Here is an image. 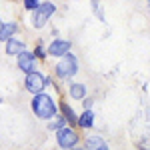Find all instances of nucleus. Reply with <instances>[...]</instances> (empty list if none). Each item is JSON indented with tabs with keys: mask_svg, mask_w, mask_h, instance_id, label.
<instances>
[{
	"mask_svg": "<svg viewBox=\"0 0 150 150\" xmlns=\"http://www.w3.org/2000/svg\"><path fill=\"white\" fill-rule=\"evenodd\" d=\"M30 108H32L34 116L40 118V120H52V118H56V116L60 114V108H58L56 102L52 100V96L46 94V92L32 96Z\"/></svg>",
	"mask_w": 150,
	"mask_h": 150,
	"instance_id": "nucleus-1",
	"label": "nucleus"
},
{
	"mask_svg": "<svg viewBox=\"0 0 150 150\" xmlns=\"http://www.w3.org/2000/svg\"><path fill=\"white\" fill-rule=\"evenodd\" d=\"M80 68V64H78V56L76 54H66L64 58H60L56 62V66H54V74H56V78L60 80H70L72 76H76V72Z\"/></svg>",
	"mask_w": 150,
	"mask_h": 150,
	"instance_id": "nucleus-2",
	"label": "nucleus"
},
{
	"mask_svg": "<svg viewBox=\"0 0 150 150\" xmlns=\"http://www.w3.org/2000/svg\"><path fill=\"white\" fill-rule=\"evenodd\" d=\"M48 84H50V78H48L46 74L38 72V70H36V72H32V74H26V78H24V88L32 94V96L42 94Z\"/></svg>",
	"mask_w": 150,
	"mask_h": 150,
	"instance_id": "nucleus-3",
	"label": "nucleus"
},
{
	"mask_svg": "<svg viewBox=\"0 0 150 150\" xmlns=\"http://www.w3.org/2000/svg\"><path fill=\"white\" fill-rule=\"evenodd\" d=\"M54 12H56V4H54V2H50V0H44V2L40 4V8L32 12V18H30V20H32V26L38 28V30H40V28H44L46 22L52 18V14H54Z\"/></svg>",
	"mask_w": 150,
	"mask_h": 150,
	"instance_id": "nucleus-4",
	"label": "nucleus"
},
{
	"mask_svg": "<svg viewBox=\"0 0 150 150\" xmlns=\"http://www.w3.org/2000/svg\"><path fill=\"white\" fill-rule=\"evenodd\" d=\"M78 142H80V136H78V132H76L72 126H66V128H62V130H58V132H56V144L62 150L76 148Z\"/></svg>",
	"mask_w": 150,
	"mask_h": 150,
	"instance_id": "nucleus-5",
	"label": "nucleus"
},
{
	"mask_svg": "<svg viewBox=\"0 0 150 150\" xmlns=\"http://www.w3.org/2000/svg\"><path fill=\"white\" fill-rule=\"evenodd\" d=\"M36 64H38V58H36L34 52H30V50L22 52L20 56L16 58V66H18V70H20V72H24V76H26V74L36 72Z\"/></svg>",
	"mask_w": 150,
	"mask_h": 150,
	"instance_id": "nucleus-6",
	"label": "nucleus"
},
{
	"mask_svg": "<svg viewBox=\"0 0 150 150\" xmlns=\"http://www.w3.org/2000/svg\"><path fill=\"white\" fill-rule=\"evenodd\" d=\"M70 50H72V44L64 38H54L48 44V54L54 58H64L66 54H70Z\"/></svg>",
	"mask_w": 150,
	"mask_h": 150,
	"instance_id": "nucleus-7",
	"label": "nucleus"
},
{
	"mask_svg": "<svg viewBox=\"0 0 150 150\" xmlns=\"http://www.w3.org/2000/svg\"><path fill=\"white\" fill-rule=\"evenodd\" d=\"M4 52L8 56L18 58L22 52H26V44H24V40H20V38H10L8 42H4Z\"/></svg>",
	"mask_w": 150,
	"mask_h": 150,
	"instance_id": "nucleus-8",
	"label": "nucleus"
},
{
	"mask_svg": "<svg viewBox=\"0 0 150 150\" xmlns=\"http://www.w3.org/2000/svg\"><path fill=\"white\" fill-rule=\"evenodd\" d=\"M18 24L16 22H2L0 24V40L2 42H8L10 38H16V32H18Z\"/></svg>",
	"mask_w": 150,
	"mask_h": 150,
	"instance_id": "nucleus-9",
	"label": "nucleus"
},
{
	"mask_svg": "<svg viewBox=\"0 0 150 150\" xmlns=\"http://www.w3.org/2000/svg\"><path fill=\"white\" fill-rule=\"evenodd\" d=\"M58 108H60V114L68 120V124L78 126V118H80V114H76V110H74L68 102H60V104H58Z\"/></svg>",
	"mask_w": 150,
	"mask_h": 150,
	"instance_id": "nucleus-10",
	"label": "nucleus"
},
{
	"mask_svg": "<svg viewBox=\"0 0 150 150\" xmlns=\"http://www.w3.org/2000/svg\"><path fill=\"white\" fill-rule=\"evenodd\" d=\"M68 94L72 100H84L86 94H88V88L82 84V82H70L68 86Z\"/></svg>",
	"mask_w": 150,
	"mask_h": 150,
	"instance_id": "nucleus-11",
	"label": "nucleus"
},
{
	"mask_svg": "<svg viewBox=\"0 0 150 150\" xmlns=\"http://www.w3.org/2000/svg\"><path fill=\"white\" fill-rule=\"evenodd\" d=\"M84 148L86 150H110V146L100 136H88V138L84 140Z\"/></svg>",
	"mask_w": 150,
	"mask_h": 150,
	"instance_id": "nucleus-12",
	"label": "nucleus"
},
{
	"mask_svg": "<svg viewBox=\"0 0 150 150\" xmlns=\"http://www.w3.org/2000/svg\"><path fill=\"white\" fill-rule=\"evenodd\" d=\"M78 126L80 128H92L94 126V110H84L78 118Z\"/></svg>",
	"mask_w": 150,
	"mask_h": 150,
	"instance_id": "nucleus-13",
	"label": "nucleus"
},
{
	"mask_svg": "<svg viewBox=\"0 0 150 150\" xmlns=\"http://www.w3.org/2000/svg\"><path fill=\"white\" fill-rule=\"evenodd\" d=\"M66 126H68V120H66L62 114H58L54 120L48 122V130H56V132H58V130H62V128H66Z\"/></svg>",
	"mask_w": 150,
	"mask_h": 150,
	"instance_id": "nucleus-14",
	"label": "nucleus"
},
{
	"mask_svg": "<svg viewBox=\"0 0 150 150\" xmlns=\"http://www.w3.org/2000/svg\"><path fill=\"white\" fill-rule=\"evenodd\" d=\"M32 52H34V56L38 58V60H44L46 56H50V54H48V46L42 42V40H40V42L34 46V50H32Z\"/></svg>",
	"mask_w": 150,
	"mask_h": 150,
	"instance_id": "nucleus-15",
	"label": "nucleus"
},
{
	"mask_svg": "<svg viewBox=\"0 0 150 150\" xmlns=\"http://www.w3.org/2000/svg\"><path fill=\"white\" fill-rule=\"evenodd\" d=\"M22 4H24V10H28V12H34L40 8V0H22Z\"/></svg>",
	"mask_w": 150,
	"mask_h": 150,
	"instance_id": "nucleus-16",
	"label": "nucleus"
},
{
	"mask_svg": "<svg viewBox=\"0 0 150 150\" xmlns=\"http://www.w3.org/2000/svg\"><path fill=\"white\" fill-rule=\"evenodd\" d=\"M84 110H92V104H94V98H84Z\"/></svg>",
	"mask_w": 150,
	"mask_h": 150,
	"instance_id": "nucleus-17",
	"label": "nucleus"
},
{
	"mask_svg": "<svg viewBox=\"0 0 150 150\" xmlns=\"http://www.w3.org/2000/svg\"><path fill=\"white\" fill-rule=\"evenodd\" d=\"M72 150H86V148H80V146H76V148H72Z\"/></svg>",
	"mask_w": 150,
	"mask_h": 150,
	"instance_id": "nucleus-18",
	"label": "nucleus"
},
{
	"mask_svg": "<svg viewBox=\"0 0 150 150\" xmlns=\"http://www.w3.org/2000/svg\"><path fill=\"white\" fill-rule=\"evenodd\" d=\"M92 2H94V4H96V2H98V0H92Z\"/></svg>",
	"mask_w": 150,
	"mask_h": 150,
	"instance_id": "nucleus-19",
	"label": "nucleus"
},
{
	"mask_svg": "<svg viewBox=\"0 0 150 150\" xmlns=\"http://www.w3.org/2000/svg\"><path fill=\"white\" fill-rule=\"evenodd\" d=\"M148 16H150V12H148Z\"/></svg>",
	"mask_w": 150,
	"mask_h": 150,
	"instance_id": "nucleus-20",
	"label": "nucleus"
}]
</instances>
